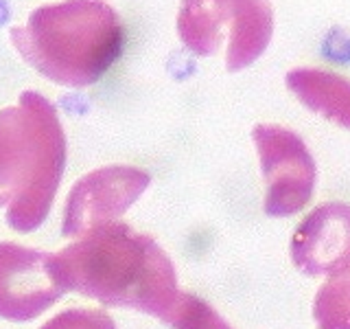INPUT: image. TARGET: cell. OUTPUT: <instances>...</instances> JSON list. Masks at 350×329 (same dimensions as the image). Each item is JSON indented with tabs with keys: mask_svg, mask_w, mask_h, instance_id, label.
Masks as SVG:
<instances>
[{
	"mask_svg": "<svg viewBox=\"0 0 350 329\" xmlns=\"http://www.w3.org/2000/svg\"><path fill=\"white\" fill-rule=\"evenodd\" d=\"M68 290L109 307H129L169 321L182 290L158 241L125 222H107L53 257Z\"/></svg>",
	"mask_w": 350,
	"mask_h": 329,
	"instance_id": "6da1fadb",
	"label": "cell"
},
{
	"mask_svg": "<svg viewBox=\"0 0 350 329\" xmlns=\"http://www.w3.org/2000/svg\"><path fill=\"white\" fill-rule=\"evenodd\" d=\"M20 58L46 80L88 88L123 55L125 27L103 0H64L44 5L25 27L9 29Z\"/></svg>",
	"mask_w": 350,
	"mask_h": 329,
	"instance_id": "7a4b0ae2",
	"label": "cell"
},
{
	"mask_svg": "<svg viewBox=\"0 0 350 329\" xmlns=\"http://www.w3.org/2000/svg\"><path fill=\"white\" fill-rule=\"evenodd\" d=\"M66 169V134L46 97L36 90L0 110V208L18 233L46 222Z\"/></svg>",
	"mask_w": 350,
	"mask_h": 329,
	"instance_id": "3957f363",
	"label": "cell"
},
{
	"mask_svg": "<svg viewBox=\"0 0 350 329\" xmlns=\"http://www.w3.org/2000/svg\"><path fill=\"white\" fill-rule=\"evenodd\" d=\"M273 33L267 0H182L178 36L195 55L211 58L226 47V69L254 64Z\"/></svg>",
	"mask_w": 350,
	"mask_h": 329,
	"instance_id": "277c9868",
	"label": "cell"
},
{
	"mask_svg": "<svg viewBox=\"0 0 350 329\" xmlns=\"http://www.w3.org/2000/svg\"><path fill=\"white\" fill-rule=\"evenodd\" d=\"M265 180V213L287 217L311 202L315 189V160L304 141L280 125H256L252 132Z\"/></svg>",
	"mask_w": 350,
	"mask_h": 329,
	"instance_id": "5b68a950",
	"label": "cell"
},
{
	"mask_svg": "<svg viewBox=\"0 0 350 329\" xmlns=\"http://www.w3.org/2000/svg\"><path fill=\"white\" fill-rule=\"evenodd\" d=\"M149 182V171L129 164H109L83 175L66 197L62 235L81 237L96 226L116 222L145 193Z\"/></svg>",
	"mask_w": 350,
	"mask_h": 329,
	"instance_id": "8992f818",
	"label": "cell"
},
{
	"mask_svg": "<svg viewBox=\"0 0 350 329\" xmlns=\"http://www.w3.org/2000/svg\"><path fill=\"white\" fill-rule=\"evenodd\" d=\"M55 255L0 241V318L27 323L68 292L55 272Z\"/></svg>",
	"mask_w": 350,
	"mask_h": 329,
	"instance_id": "52a82bcc",
	"label": "cell"
},
{
	"mask_svg": "<svg viewBox=\"0 0 350 329\" xmlns=\"http://www.w3.org/2000/svg\"><path fill=\"white\" fill-rule=\"evenodd\" d=\"M295 268L311 277H335L350 268V204L326 202L306 215L291 239Z\"/></svg>",
	"mask_w": 350,
	"mask_h": 329,
	"instance_id": "ba28073f",
	"label": "cell"
},
{
	"mask_svg": "<svg viewBox=\"0 0 350 329\" xmlns=\"http://www.w3.org/2000/svg\"><path fill=\"white\" fill-rule=\"evenodd\" d=\"M287 86L311 112L350 130V80L324 69H293Z\"/></svg>",
	"mask_w": 350,
	"mask_h": 329,
	"instance_id": "9c48e42d",
	"label": "cell"
},
{
	"mask_svg": "<svg viewBox=\"0 0 350 329\" xmlns=\"http://www.w3.org/2000/svg\"><path fill=\"white\" fill-rule=\"evenodd\" d=\"M313 318L320 329H350V268L317 292Z\"/></svg>",
	"mask_w": 350,
	"mask_h": 329,
	"instance_id": "30bf717a",
	"label": "cell"
},
{
	"mask_svg": "<svg viewBox=\"0 0 350 329\" xmlns=\"http://www.w3.org/2000/svg\"><path fill=\"white\" fill-rule=\"evenodd\" d=\"M167 325L173 329H232L206 301L186 292L173 307Z\"/></svg>",
	"mask_w": 350,
	"mask_h": 329,
	"instance_id": "8fae6325",
	"label": "cell"
},
{
	"mask_svg": "<svg viewBox=\"0 0 350 329\" xmlns=\"http://www.w3.org/2000/svg\"><path fill=\"white\" fill-rule=\"evenodd\" d=\"M40 329H116V325L101 310H66Z\"/></svg>",
	"mask_w": 350,
	"mask_h": 329,
	"instance_id": "7c38bea8",
	"label": "cell"
}]
</instances>
